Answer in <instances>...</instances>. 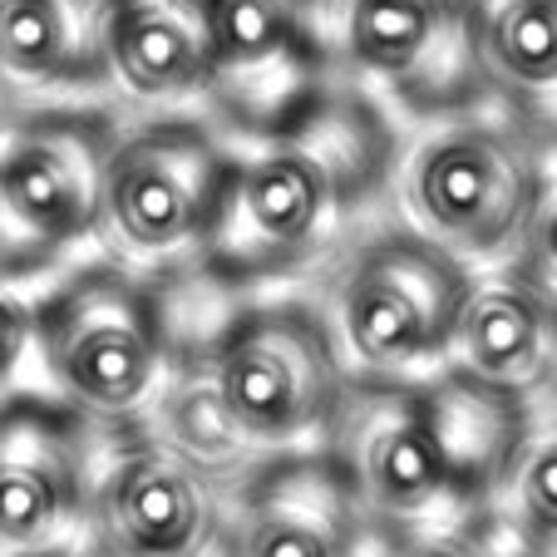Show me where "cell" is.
I'll list each match as a JSON object with an SVG mask.
<instances>
[{"mask_svg": "<svg viewBox=\"0 0 557 557\" xmlns=\"http://www.w3.org/2000/svg\"><path fill=\"white\" fill-rule=\"evenodd\" d=\"M395 158L400 148L375 99L331 85L286 134L232 158L198 272L252 286L321 262L356 202L395 173Z\"/></svg>", "mask_w": 557, "mask_h": 557, "instance_id": "obj_1", "label": "cell"}, {"mask_svg": "<svg viewBox=\"0 0 557 557\" xmlns=\"http://www.w3.org/2000/svg\"><path fill=\"white\" fill-rule=\"evenodd\" d=\"M331 331L315 306L262 301L212 336L193 380L169 395L173 449L208 469V459H247L315 449L346 400Z\"/></svg>", "mask_w": 557, "mask_h": 557, "instance_id": "obj_2", "label": "cell"}, {"mask_svg": "<svg viewBox=\"0 0 557 557\" xmlns=\"http://www.w3.org/2000/svg\"><path fill=\"white\" fill-rule=\"evenodd\" d=\"M553 158L494 109L434 119L395 158L400 222L424 243L459 257L469 272L508 267L543 202Z\"/></svg>", "mask_w": 557, "mask_h": 557, "instance_id": "obj_3", "label": "cell"}, {"mask_svg": "<svg viewBox=\"0 0 557 557\" xmlns=\"http://www.w3.org/2000/svg\"><path fill=\"white\" fill-rule=\"evenodd\" d=\"M331 85H375L420 119L494 109L484 0H292Z\"/></svg>", "mask_w": 557, "mask_h": 557, "instance_id": "obj_4", "label": "cell"}, {"mask_svg": "<svg viewBox=\"0 0 557 557\" xmlns=\"http://www.w3.org/2000/svg\"><path fill=\"white\" fill-rule=\"evenodd\" d=\"M469 267L420 232L385 227L350 247L315 306L350 380L414 385L449 366L454 326L473 286Z\"/></svg>", "mask_w": 557, "mask_h": 557, "instance_id": "obj_5", "label": "cell"}, {"mask_svg": "<svg viewBox=\"0 0 557 557\" xmlns=\"http://www.w3.org/2000/svg\"><path fill=\"white\" fill-rule=\"evenodd\" d=\"M232 158L237 153L198 119H144L119 128L95 237L114 262L158 286L198 272Z\"/></svg>", "mask_w": 557, "mask_h": 557, "instance_id": "obj_6", "label": "cell"}, {"mask_svg": "<svg viewBox=\"0 0 557 557\" xmlns=\"http://www.w3.org/2000/svg\"><path fill=\"white\" fill-rule=\"evenodd\" d=\"M35 341L74 414L128 424L169 370V315L158 282L104 257L64 276L35 311Z\"/></svg>", "mask_w": 557, "mask_h": 557, "instance_id": "obj_7", "label": "cell"}, {"mask_svg": "<svg viewBox=\"0 0 557 557\" xmlns=\"http://www.w3.org/2000/svg\"><path fill=\"white\" fill-rule=\"evenodd\" d=\"M114 134L85 109H50L0 134V272H35L95 237Z\"/></svg>", "mask_w": 557, "mask_h": 557, "instance_id": "obj_8", "label": "cell"}, {"mask_svg": "<svg viewBox=\"0 0 557 557\" xmlns=\"http://www.w3.org/2000/svg\"><path fill=\"white\" fill-rule=\"evenodd\" d=\"M326 440V449L350 473L360 504L375 513L414 518L444 498L463 494L459 469H454L444 434L434 424L424 380H414V385L350 380Z\"/></svg>", "mask_w": 557, "mask_h": 557, "instance_id": "obj_9", "label": "cell"}, {"mask_svg": "<svg viewBox=\"0 0 557 557\" xmlns=\"http://www.w3.org/2000/svg\"><path fill=\"white\" fill-rule=\"evenodd\" d=\"M212 109L252 144L276 138L331 89L311 60L292 0H208Z\"/></svg>", "mask_w": 557, "mask_h": 557, "instance_id": "obj_10", "label": "cell"}, {"mask_svg": "<svg viewBox=\"0 0 557 557\" xmlns=\"http://www.w3.org/2000/svg\"><path fill=\"white\" fill-rule=\"evenodd\" d=\"M360 513L366 504L326 444L276 454L247 469L243 557H346Z\"/></svg>", "mask_w": 557, "mask_h": 557, "instance_id": "obj_11", "label": "cell"}, {"mask_svg": "<svg viewBox=\"0 0 557 557\" xmlns=\"http://www.w3.org/2000/svg\"><path fill=\"white\" fill-rule=\"evenodd\" d=\"M202 463L173 444H128L104 469L95 508L124 557H188L212 523Z\"/></svg>", "mask_w": 557, "mask_h": 557, "instance_id": "obj_12", "label": "cell"}, {"mask_svg": "<svg viewBox=\"0 0 557 557\" xmlns=\"http://www.w3.org/2000/svg\"><path fill=\"white\" fill-rule=\"evenodd\" d=\"M109 79L138 104H183L212 89L208 0H114Z\"/></svg>", "mask_w": 557, "mask_h": 557, "instance_id": "obj_13", "label": "cell"}, {"mask_svg": "<svg viewBox=\"0 0 557 557\" xmlns=\"http://www.w3.org/2000/svg\"><path fill=\"white\" fill-rule=\"evenodd\" d=\"M557 360V326L508 267L479 272L454 326L449 366L494 389L533 395Z\"/></svg>", "mask_w": 557, "mask_h": 557, "instance_id": "obj_14", "label": "cell"}, {"mask_svg": "<svg viewBox=\"0 0 557 557\" xmlns=\"http://www.w3.org/2000/svg\"><path fill=\"white\" fill-rule=\"evenodd\" d=\"M494 109L557 158V0H484Z\"/></svg>", "mask_w": 557, "mask_h": 557, "instance_id": "obj_15", "label": "cell"}, {"mask_svg": "<svg viewBox=\"0 0 557 557\" xmlns=\"http://www.w3.org/2000/svg\"><path fill=\"white\" fill-rule=\"evenodd\" d=\"M85 479V449L70 414L5 410L0 414V533L35 537L70 513Z\"/></svg>", "mask_w": 557, "mask_h": 557, "instance_id": "obj_16", "label": "cell"}, {"mask_svg": "<svg viewBox=\"0 0 557 557\" xmlns=\"http://www.w3.org/2000/svg\"><path fill=\"white\" fill-rule=\"evenodd\" d=\"M114 0H0V70L21 85L109 79Z\"/></svg>", "mask_w": 557, "mask_h": 557, "instance_id": "obj_17", "label": "cell"}, {"mask_svg": "<svg viewBox=\"0 0 557 557\" xmlns=\"http://www.w3.org/2000/svg\"><path fill=\"white\" fill-rule=\"evenodd\" d=\"M508 488H513L518 523L537 537H557V424L528 434L523 454L508 473Z\"/></svg>", "mask_w": 557, "mask_h": 557, "instance_id": "obj_18", "label": "cell"}, {"mask_svg": "<svg viewBox=\"0 0 557 557\" xmlns=\"http://www.w3.org/2000/svg\"><path fill=\"white\" fill-rule=\"evenodd\" d=\"M508 272L537 296V306H543L547 321L557 326V169L547 173L543 202H537L533 222H528V237L513 252Z\"/></svg>", "mask_w": 557, "mask_h": 557, "instance_id": "obj_19", "label": "cell"}, {"mask_svg": "<svg viewBox=\"0 0 557 557\" xmlns=\"http://www.w3.org/2000/svg\"><path fill=\"white\" fill-rule=\"evenodd\" d=\"M30 341H35V315L15 296L0 292V380H11L21 370Z\"/></svg>", "mask_w": 557, "mask_h": 557, "instance_id": "obj_20", "label": "cell"}, {"mask_svg": "<svg viewBox=\"0 0 557 557\" xmlns=\"http://www.w3.org/2000/svg\"><path fill=\"white\" fill-rule=\"evenodd\" d=\"M414 557H449L444 547H424V553H414Z\"/></svg>", "mask_w": 557, "mask_h": 557, "instance_id": "obj_21", "label": "cell"}]
</instances>
